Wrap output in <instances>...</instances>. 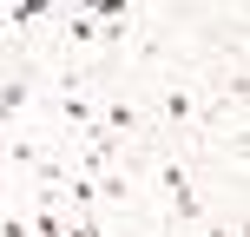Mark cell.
<instances>
[{
	"mask_svg": "<svg viewBox=\"0 0 250 237\" xmlns=\"http://www.w3.org/2000/svg\"><path fill=\"white\" fill-rule=\"evenodd\" d=\"M151 185H158V198H165V217H171L178 231L204 224V198H198V178H191V165H185V158H171V151H165V158L151 165Z\"/></svg>",
	"mask_w": 250,
	"mask_h": 237,
	"instance_id": "cell-1",
	"label": "cell"
},
{
	"mask_svg": "<svg viewBox=\"0 0 250 237\" xmlns=\"http://www.w3.org/2000/svg\"><path fill=\"white\" fill-rule=\"evenodd\" d=\"M198 125H204L198 86L178 79V73H165V86H158V132H198Z\"/></svg>",
	"mask_w": 250,
	"mask_h": 237,
	"instance_id": "cell-2",
	"label": "cell"
},
{
	"mask_svg": "<svg viewBox=\"0 0 250 237\" xmlns=\"http://www.w3.org/2000/svg\"><path fill=\"white\" fill-rule=\"evenodd\" d=\"M99 132H112L119 145H138L151 125H145V112H138L125 92H99Z\"/></svg>",
	"mask_w": 250,
	"mask_h": 237,
	"instance_id": "cell-3",
	"label": "cell"
},
{
	"mask_svg": "<svg viewBox=\"0 0 250 237\" xmlns=\"http://www.w3.org/2000/svg\"><path fill=\"white\" fill-rule=\"evenodd\" d=\"M46 151H53V138H40V132H13L7 145H0V165H7L13 178H33L40 165H46Z\"/></svg>",
	"mask_w": 250,
	"mask_h": 237,
	"instance_id": "cell-4",
	"label": "cell"
},
{
	"mask_svg": "<svg viewBox=\"0 0 250 237\" xmlns=\"http://www.w3.org/2000/svg\"><path fill=\"white\" fill-rule=\"evenodd\" d=\"M92 185H99V204H132V185H138V178H132V158L112 165V172H99Z\"/></svg>",
	"mask_w": 250,
	"mask_h": 237,
	"instance_id": "cell-5",
	"label": "cell"
},
{
	"mask_svg": "<svg viewBox=\"0 0 250 237\" xmlns=\"http://www.w3.org/2000/svg\"><path fill=\"white\" fill-rule=\"evenodd\" d=\"M26 106H33V79L26 73H0V112H26Z\"/></svg>",
	"mask_w": 250,
	"mask_h": 237,
	"instance_id": "cell-6",
	"label": "cell"
},
{
	"mask_svg": "<svg viewBox=\"0 0 250 237\" xmlns=\"http://www.w3.org/2000/svg\"><path fill=\"white\" fill-rule=\"evenodd\" d=\"M0 237H33V224H26V211H7V204H0Z\"/></svg>",
	"mask_w": 250,
	"mask_h": 237,
	"instance_id": "cell-7",
	"label": "cell"
},
{
	"mask_svg": "<svg viewBox=\"0 0 250 237\" xmlns=\"http://www.w3.org/2000/svg\"><path fill=\"white\" fill-rule=\"evenodd\" d=\"M185 237H237V231H230V224H224V217H204V224H191Z\"/></svg>",
	"mask_w": 250,
	"mask_h": 237,
	"instance_id": "cell-8",
	"label": "cell"
},
{
	"mask_svg": "<svg viewBox=\"0 0 250 237\" xmlns=\"http://www.w3.org/2000/svg\"><path fill=\"white\" fill-rule=\"evenodd\" d=\"M7 138H13V119H7V112H0V145H7Z\"/></svg>",
	"mask_w": 250,
	"mask_h": 237,
	"instance_id": "cell-9",
	"label": "cell"
}]
</instances>
